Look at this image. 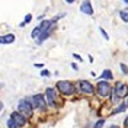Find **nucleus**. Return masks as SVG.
Returning <instances> with one entry per match:
<instances>
[{
	"mask_svg": "<svg viewBox=\"0 0 128 128\" xmlns=\"http://www.w3.org/2000/svg\"><path fill=\"white\" fill-rule=\"evenodd\" d=\"M56 87L60 91V94H63L64 96H71L75 92V84L71 83L70 80H60L56 83Z\"/></svg>",
	"mask_w": 128,
	"mask_h": 128,
	"instance_id": "obj_1",
	"label": "nucleus"
},
{
	"mask_svg": "<svg viewBox=\"0 0 128 128\" xmlns=\"http://www.w3.org/2000/svg\"><path fill=\"white\" fill-rule=\"evenodd\" d=\"M27 100L30 102V104L34 108H39V110L44 111L47 107V102H46V98L42 95V94H38V95H34L31 98H27Z\"/></svg>",
	"mask_w": 128,
	"mask_h": 128,
	"instance_id": "obj_2",
	"label": "nucleus"
},
{
	"mask_svg": "<svg viewBox=\"0 0 128 128\" xmlns=\"http://www.w3.org/2000/svg\"><path fill=\"white\" fill-rule=\"evenodd\" d=\"M18 111L20 112V114H23L26 118H31V116L34 115V107L31 106L30 102H28L27 99H23V100H20V102H19Z\"/></svg>",
	"mask_w": 128,
	"mask_h": 128,
	"instance_id": "obj_3",
	"label": "nucleus"
},
{
	"mask_svg": "<svg viewBox=\"0 0 128 128\" xmlns=\"http://www.w3.org/2000/svg\"><path fill=\"white\" fill-rule=\"evenodd\" d=\"M96 86H98V94L102 98H108L112 94V87L107 80H100Z\"/></svg>",
	"mask_w": 128,
	"mask_h": 128,
	"instance_id": "obj_4",
	"label": "nucleus"
},
{
	"mask_svg": "<svg viewBox=\"0 0 128 128\" xmlns=\"http://www.w3.org/2000/svg\"><path fill=\"white\" fill-rule=\"evenodd\" d=\"M78 87H79L80 92H83V94H86V95H92L95 92V87L92 86L90 82H87V80H79Z\"/></svg>",
	"mask_w": 128,
	"mask_h": 128,
	"instance_id": "obj_5",
	"label": "nucleus"
},
{
	"mask_svg": "<svg viewBox=\"0 0 128 128\" xmlns=\"http://www.w3.org/2000/svg\"><path fill=\"white\" fill-rule=\"evenodd\" d=\"M112 91H114L120 99H124V98H127V96H128V86H127V84H123V83L116 84L115 88Z\"/></svg>",
	"mask_w": 128,
	"mask_h": 128,
	"instance_id": "obj_6",
	"label": "nucleus"
},
{
	"mask_svg": "<svg viewBox=\"0 0 128 128\" xmlns=\"http://www.w3.org/2000/svg\"><path fill=\"white\" fill-rule=\"evenodd\" d=\"M11 118L14 119V122L18 124V127H24L27 124V118L23 114H20L19 111H14L11 114Z\"/></svg>",
	"mask_w": 128,
	"mask_h": 128,
	"instance_id": "obj_7",
	"label": "nucleus"
},
{
	"mask_svg": "<svg viewBox=\"0 0 128 128\" xmlns=\"http://www.w3.org/2000/svg\"><path fill=\"white\" fill-rule=\"evenodd\" d=\"M46 98H47V104L50 107H55V100H56V91L52 87H48L46 90Z\"/></svg>",
	"mask_w": 128,
	"mask_h": 128,
	"instance_id": "obj_8",
	"label": "nucleus"
},
{
	"mask_svg": "<svg viewBox=\"0 0 128 128\" xmlns=\"http://www.w3.org/2000/svg\"><path fill=\"white\" fill-rule=\"evenodd\" d=\"M80 11H82V14L86 15H94V7L91 4V0H84L80 4Z\"/></svg>",
	"mask_w": 128,
	"mask_h": 128,
	"instance_id": "obj_9",
	"label": "nucleus"
},
{
	"mask_svg": "<svg viewBox=\"0 0 128 128\" xmlns=\"http://www.w3.org/2000/svg\"><path fill=\"white\" fill-rule=\"evenodd\" d=\"M15 35L14 34H7L0 36V44H12L15 42Z\"/></svg>",
	"mask_w": 128,
	"mask_h": 128,
	"instance_id": "obj_10",
	"label": "nucleus"
},
{
	"mask_svg": "<svg viewBox=\"0 0 128 128\" xmlns=\"http://www.w3.org/2000/svg\"><path fill=\"white\" fill-rule=\"evenodd\" d=\"M52 24H54V22H52V20H43V22L39 24V28H40V31H42V32L51 31Z\"/></svg>",
	"mask_w": 128,
	"mask_h": 128,
	"instance_id": "obj_11",
	"label": "nucleus"
},
{
	"mask_svg": "<svg viewBox=\"0 0 128 128\" xmlns=\"http://www.w3.org/2000/svg\"><path fill=\"white\" fill-rule=\"evenodd\" d=\"M51 36V31H46V32H42V34L39 35V38L36 39V42H38V44H42L43 42H46V40Z\"/></svg>",
	"mask_w": 128,
	"mask_h": 128,
	"instance_id": "obj_12",
	"label": "nucleus"
},
{
	"mask_svg": "<svg viewBox=\"0 0 128 128\" xmlns=\"http://www.w3.org/2000/svg\"><path fill=\"white\" fill-rule=\"evenodd\" d=\"M100 78L108 82V80H112V79H114V75H112V71H111V70H104Z\"/></svg>",
	"mask_w": 128,
	"mask_h": 128,
	"instance_id": "obj_13",
	"label": "nucleus"
},
{
	"mask_svg": "<svg viewBox=\"0 0 128 128\" xmlns=\"http://www.w3.org/2000/svg\"><path fill=\"white\" fill-rule=\"evenodd\" d=\"M127 108V104L123 103V104H119L116 108H114V111H112V114H120V112H124Z\"/></svg>",
	"mask_w": 128,
	"mask_h": 128,
	"instance_id": "obj_14",
	"label": "nucleus"
},
{
	"mask_svg": "<svg viewBox=\"0 0 128 128\" xmlns=\"http://www.w3.org/2000/svg\"><path fill=\"white\" fill-rule=\"evenodd\" d=\"M119 16H120V19H122L124 23H128V11H126V10L120 11L119 12Z\"/></svg>",
	"mask_w": 128,
	"mask_h": 128,
	"instance_id": "obj_15",
	"label": "nucleus"
},
{
	"mask_svg": "<svg viewBox=\"0 0 128 128\" xmlns=\"http://www.w3.org/2000/svg\"><path fill=\"white\" fill-rule=\"evenodd\" d=\"M40 34H42V31H40V28H39V26H38V27L34 28V31H32L31 36H32V39H38Z\"/></svg>",
	"mask_w": 128,
	"mask_h": 128,
	"instance_id": "obj_16",
	"label": "nucleus"
},
{
	"mask_svg": "<svg viewBox=\"0 0 128 128\" xmlns=\"http://www.w3.org/2000/svg\"><path fill=\"white\" fill-rule=\"evenodd\" d=\"M7 126H8V128H19L18 124L14 122V119H12V118H10L7 120Z\"/></svg>",
	"mask_w": 128,
	"mask_h": 128,
	"instance_id": "obj_17",
	"label": "nucleus"
},
{
	"mask_svg": "<svg viewBox=\"0 0 128 128\" xmlns=\"http://www.w3.org/2000/svg\"><path fill=\"white\" fill-rule=\"evenodd\" d=\"M31 20H32V15H31V14H27V15H26V18H24V23L20 24V27H24L26 24L31 23Z\"/></svg>",
	"mask_w": 128,
	"mask_h": 128,
	"instance_id": "obj_18",
	"label": "nucleus"
},
{
	"mask_svg": "<svg viewBox=\"0 0 128 128\" xmlns=\"http://www.w3.org/2000/svg\"><path fill=\"white\" fill-rule=\"evenodd\" d=\"M104 123H106V120H104V119H100V120H98V122L95 123V126H94V128H103V126H104Z\"/></svg>",
	"mask_w": 128,
	"mask_h": 128,
	"instance_id": "obj_19",
	"label": "nucleus"
},
{
	"mask_svg": "<svg viewBox=\"0 0 128 128\" xmlns=\"http://www.w3.org/2000/svg\"><path fill=\"white\" fill-rule=\"evenodd\" d=\"M99 31H100V34H102V36H103L104 39H106V40H110V36H108V34L106 32V30H104L103 27H99Z\"/></svg>",
	"mask_w": 128,
	"mask_h": 128,
	"instance_id": "obj_20",
	"label": "nucleus"
},
{
	"mask_svg": "<svg viewBox=\"0 0 128 128\" xmlns=\"http://www.w3.org/2000/svg\"><path fill=\"white\" fill-rule=\"evenodd\" d=\"M119 100H120V98H119V96H118V95L115 94L114 91H112V98H111V102L114 103V104H116V103L119 102Z\"/></svg>",
	"mask_w": 128,
	"mask_h": 128,
	"instance_id": "obj_21",
	"label": "nucleus"
},
{
	"mask_svg": "<svg viewBox=\"0 0 128 128\" xmlns=\"http://www.w3.org/2000/svg\"><path fill=\"white\" fill-rule=\"evenodd\" d=\"M120 70H122V72L124 75H128V67L124 63H120Z\"/></svg>",
	"mask_w": 128,
	"mask_h": 128,
	"instance_id": "obj_22",
	"label": "nucleus"
},
{
	"mask_svg": "<svg viewBox=\"0 0 128 128\" xmlns=\"http://www.w3.org/2000/svg\"><path fill=\"white\" fill-rule=\"evenodd\" d=\"M40 75L44 76V78H48V76H50L51 74H50V71H48V70H42V72H40Z\"/></svg>",
	"mask_w": 128,
	"mask_h": 128,
	"instance_id": "obj_23",
	"label": "nucleus"
},
{
	"mask_svg": "<svg viewBox=\"0 0 128 128\" xmlns=\"http://www.w3.org/2000/svg\"><path fill=\"white\" fill-rule=\"evenodd\" d=\"M74 58H75L76 60H79V62H83L82 56H80V55H78V54H74Z\"/></svg>",
	"mask_w": 128,
	"mask_h": 128,
	"instance_id": "obj_24",
	"label": "nucleus"
},
{
	"mask_svg": "<svg viewBox=\"0 0 128 128\" xmlns=\"http://www.w3.org/2000/svg\"><path fill=\"white\" fill-rule=\"evenodd\" d=\"M124 128H128V116L124 119Z\"/></svg>",
	"mask_w": 128,
	"mask_h": 128,
	"instance_id": "obj_25",
	"label": "nucleus"
},
{
	"mask_svg": "<svg viewBox=\"0 0 128 128\" xmlns=\"http://www.w3.org/2000/svg\"><path fill=\"white\" fill-rule=\"evenodd\" d=\"M71 67H72V68H74V70H75V71H78V70H79V67H78V66H76V63H72V64H71Z\"/></svg>",
	"mask_w": 128,
	"mask_h": 128,
	"instance_id": "obj_26",
	"label": "nucleus"
},
{
	"mask_svg": "<svg viewBox=\"0 0 128 128\" xmlns=\"http://www.w3.org/2000/svg\"><path fill=\"white\" fill-rule=\"evenodd\" d=\"M35 67H38V68H44V64H42V63H36Z\"/></svg>",
	"mask_w": 128,
	"mask_h": 128,
	"instance_id": "obj_27",
	"label": "nucleus"
},
{
	"mask_svg": "<svg viewBox=\"0 0 128 128\" xmlns=\"http://www.w3.org/2000/svg\"><path fill=\"white\" fill-rule=\"evenodd\" d=\"M66 2H67L68 4H72V3H74V2H75V0H66Z\"/></svg>",
	"mask_w": 128,
	"mask_h": 128,
	"instance_id": "obj_28",
	"label": "nucleus"
},
{
	"mask_svg": "<svg viewBox=\"0 0 128 128\" xmlns=\"http://www.w3.org/2000/svg\"><path fill=\"white\" fill-rule=\"evenodd\" d=\"M110 128H119V126H115V124H114V126H111Z\"/></svg>",
	"mask_w": 128,
	"mask_h": 128,
	"instance_id": "obj_29",
	"label": "nucleus"
},
{
	"mask_svg": "<svg viewBox=\"0 0 128 128\" xmlns=\"http://www.w3.org/2000/svg\"><path fill=\"white\" fill-rule=\"evenodd\" d=\"M2 110H3V104L0 103V111H2Z\"/></svg>",
	"mask_w": 128,
	"mask_h": 128,
	"instance_id": "obj_30",
	"label": "nucleus"
},
{
	"mask_svg": "<svg viewBox=\"0 0 128 128\" xmlns=\"http://www.w3.org/2000/svg\"><path fill=\"white\" fill-rule=\"evenodd\" d=\"M126 104H127V107H128V96H127V102H126Z\"/></svg>",
	"mask_w": 128,
	"mask_h": 128,
	"instance_id": "obj_31",
	"label": "nucleus"
},
{
	"mask_svg": "<svg viewBox=\"0 0 128 128\" xmlns=\"http://www.w3.org/2000/svg\"><path fill=\"white\" fill-rule=\"evenodd\" d=\"M123 2H124V3H126V4H128V0H123Z\"/></svg>",
	"mask_w": 128,
	"mask_h": 128,
	"instance_id": "obj_32",
	"label": "nucleus"
},
{
	"mask_svg": "<svg viewBox=\"0 0 128 128\" xmlns=\"http://www.w3.org/2000/svg\"><path fill=\"white\" fill-rule=\"evenodd\" d=\"M127 46H128V43H127Z\"/></svg>",
	"mask_w": 128,
	"mask_h": 128,
	"instance_id": "obj_33",
	"label": "nucleus"
}]
</instances>
